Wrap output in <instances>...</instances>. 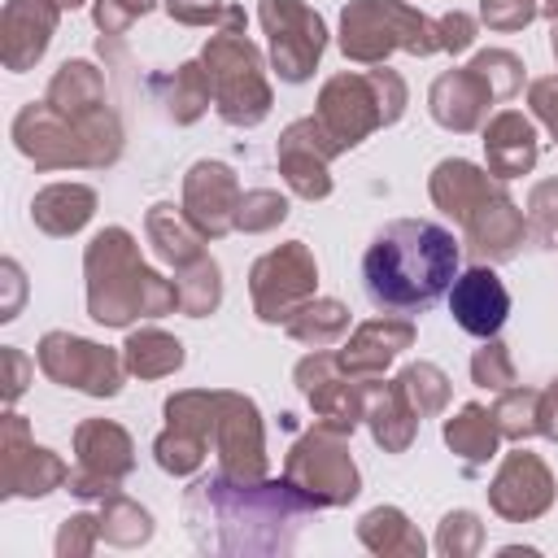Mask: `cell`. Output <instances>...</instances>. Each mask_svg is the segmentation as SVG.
<instances>
[{
    "label": "cell",
    "mask_w": 558,
    "mask_h": 558,
    "mask_svg": "<svg viewBox=\"0 0 558 558\" xmlns=\"http://www.w3.org/2000/svg\"><path fill=\"white\" fill-rule=\"evenodd\" d=\"M471 70L484 74V83L493 87L497 100H510L519 87H523V61L506 48H488V52H475L471 57Z\"/></svg>",
    "instance_id": "obj_42"
},
{
    "label": "cell",
    "mask_w": 558,
    "mask_h": 558,
    "mask_svg": "<svg viewBox=\"0 0 558 558\" xmlns=\"http://www.w3.org/2000/svg\"><path fill=\"white\" fill-rule=\"evenodd\" d=\"M549 48H554V61H558V26H554V39H549Z\"/></svg>",
    "instance_id": "obj_55"
},
{
    "label": "cell",
    "mask_w": 558,
    "mask_h": 558,
    "mask_svg": "<svg viewBox=\"0 0 558 558\" xmlns=\"http://www.w3.org/2000/svg\"><path fill=\"white\" fill-rule=\"evenodd\" d=\"M292 375H296V388L305 392V401L314 405L318 427H331V432L349 436V432L366 418V384L349 379V375L336 366V353L314 349L310 357L296 362Z\"/></svg>",
    "instance_id": "obj_13"
},
{
    "label": "cell",
    "mask_w": 558,
    "mask_h": 558,
    "mask_svg": "<svg viewBox=\"0 0 558 558\" xmlns=\"http://www.w3.org/2000/svg\"><path fill=\"white\" fill-rule=\"evenodd\" d=\"M218 471L231 480H266V436L262 414L244 392H218Z\"/></svg>",
    "instance_id": "obj_14"
},
{
    "label": "cell",
    "mask_w": 558,
    "mask_h": 558,
    "mask_svg": "<svg viewBox=\"0 0 558 558\" xmlns=\"http://www.w3.org/2000/svg\"><path fill=\"white\" fill-rule=\"evenodd\" d=\"M484 157H488V174L501 179V183L527 174L541 157L536 126L519 109H501L497 118L484 122Z\"/></svg>",
    "instance_id": "obj_24"
},
{
    "label": "cell",
    "mask_w": 558,
    "mask_h": 558,
    "mask_svg": "<svg viewBox=\"0 0 558 558\" xmlns=\"http://www.w3.org/2000/svg\"><path fill=\"white\" fill-rule=\"evenodd\" d=\"M318 288V262L305 248V240H288L270 253H262L248 270L253 310L262 323H288Z\"/></svg>",
    "instance_id": "obj_9"
},
{
    "label": "cell",
    "mask_w": 558,
    "mask_h": 558,
    "mask_svg": "<svg viewBox=\"0 0 558 558\" xmlns=\"http://www.w3.org/2000/svg\"><path fill=\"white\" fill-rule=\"evenodd\" d=\"M74 453L78 466L70 471V493L78 497H109L118 493V480L131 475L135 466V445L126 436V427L109 423V418H87L74 427Z\"/></svg>",
    "instance_id": "obj_12"
},
{
    "label": "cell",
    "mask_w": 558,
    "mask_h": 558,
    "mask_svg": "<svg viewBox=\"0 0 558 558\" xmlns=\"http://www.w3.org/2000/svg\"><path fill=\"white\" fill-rule=\"evenodd\" d=\"M205 445H209L205 436L166 423V432L153 440V453H157V466H161L166 475H192V471H201V462H205Z\"/></svg>",
    "instance_id": "obj_39"
},
{
    "label": "cell",
    "mask_w": 558,
    "mask_h": 558,
    "mask_svg": "<svg viewBox=\"0 0 558 558\" xmlns=\"http://www.w3.org/2000/svg\"><path fill=\"white\" fill-rule=\"evenodd\" d=\"M148 9H157V0H96V26L105 35H122Z\"/></svg>",
    "instance_id": "obj_47"
},
{
    "label": "cell",
    "mask_w": 558,
    "mask_h": 558,
    "mask_svg": "<svg viewBox=\"0 0 558 558\" xmlns=\"http://www.w3.org/2000/svg\"><path fill=\"white\" fill-rule=\"evenodd\" d=\"M174 288H179V310H183L187 318H205V314H214L218 301H222L218 262H214V257H196L192 266H179Z\"/></svg>",
    "instance_id": "obj_35"
},
{
    "label": "cell",
    "mask_w": 558,
    "mask_h": 558,
    "mask_svg": "<svg viewBox=\"0 0 558 558\" xmlns=\"http://www.w3.org/2000/svg\"><path fill=\"white\" fill-rule=\"evenodd\" d=\"M283 480L305 493L318 510L327 506H344L357 497L362 480H357V466L349 458V445L340 432L331 427H314L305 432L292 449H288V462H283Z\"/></svg>",
    "instance_id": "obj_8"
},
{
    "label": "cell",
    "mask_w": 558,
    "mask_h": 558,
    "mask_svg": "<svg viewBox=\"0 0 558 558\" xmlns=\"http://www.w3.org/2000/svg\"><path fill=\"white\" fill-rule=\"evenodd\" d=\"M4 366H9V388H4V392H9V401H17L22 388H26V384H22V379H26V357H22V349L9 344V349H4Z\"/></svg>",
    "instance_id": "obj_52"
},
{
    "label": "cell",
    "mask_w": 558,
    "mask_h": 558,
    "mask_svg": "<svg viewBox=\"0 0 558 558\" xmlns=\"http://www.w3.org/2000/svg\"><path fill=\"white\" fill-rule=\"evenodd\" d=\"M96 541H100V514H70L57 532V554L78 558V554H92Z\"/></svg>",
    "instance_id": "obj_46"
},
{
    "label": "cell",
    "mask_w": 558,
    "mask_h": 558,
    "mask_svg": "<svg viewBox=\"0 0 558 558\" xmlns=\"http://www.w3.org/2000/svg\"><path fill=\"white\" fill-rule=\"evenodd\" d=\"M480 545H484V523H480V514H471V510H449V514L440 519L436 549H440L445 558L480 554Z\"/></svg>",
    "instance_id": "obj_41"
},
{
    "label": "cell",
    "mask_w": 558,
    "mask_h": 558,
    "mask_svg": "<svg viewBox=\"0 0 558 558\" xmlns=\"http://www.w3.org/2000/svg\"><path fill=\"white\" fill-rule=\"evenodd\" d=\"M449 314L453 323L475 336V340H488L501 331V323L510 318V292L501 283V275L493 266H471L462 270L453 283H449Z\"/></svg>",
    "instance_id": "obj_19"
},
{
    "label": "cell",
    "mask_w": 558,
    "mask_h": 558,
    "mask_svg": "<svg viewBox=\"0 0 558 558\" xmlns=\"http://www.w3.org/2000/svg\"><path fill=\"white\" fill-rule=\"evenodd\" d=\"M57 17H61V9L52 0H9L4 4V17H0V35H4L0 39V57H4V65L13 74L31 70L44 57V48H48V39L57 31Z\"/></svg>",
    "instance_id": "obj_22"
},
{
    "label": "cell",
    "mask_w": 558,
    "mask_h": 558,
    "mask_svg": "<svg viewBox=\"0 0 558 558\" xmlns=\"http://www.w3.org/2000/svg\"><path fill=\"white\" fill-rule=\"evenodd\" d=\"M144 231H148V240H153V248L179 270V266H192L196 257H205V248H201V231H196V222L183 214V205H153L148 209V218H144Z\"/></svg>",
    "instance_id": "obj_29"
},
{
    "label": "cell",
    "mask_w": 558,
    "mask_h": 558,
    "mask_svg": "<svg viewBox=\"0 0 558 558\" xmlns=\"http://www.w3.org/2000/svg\"><path fill=\"white\" fill-rule=\"evenodd\" d=\"M462 235H466V244L480 262H510L519 253V244L527 240V214L506 196V187H497L462 222Z\"/></svg>",
    "instance_id": "obj_21"
},
{
    "label": "cell",
    "mask_w": 558,
    "mask_h": 558,
    "mask_svg": "<svg viewBox=\"0 0 558 558\" xmlns=\"http://www.w3.org/2000/svg\"><path fill=\"white\" fill-rule=\"evenodd\" d=\"M493 87L484 83L480 70L462 65V70H449L432 83L427 92V105H432V118L445 126V131H480L488 122V105H493Z\"/></svg>",
    "instance_id": "obj_23"
},
{
    "label": "cell",
    "mask_w": 558,
    "mask_h": 558,
    "mask_svg": "<svg viewBox=\"0 0 558 558\" xmlns=\"http://www.w3.org/2000/svg\"><path fill=\"white\" fill-rule=\"evenodd\" d=\"M493 418L501 427V440H527L541 432V392L536 388H506L493 405Z\"/></svg>",
    "instance_id": "obj_36"
},
{
    "label": "cell",
    "mask_w": 558,
    "mask_h": 558,
    "mask_svg": "<svg viewBox=\"0 0 558 558\" xmlns=\"http://www.w3.org/2000/svg\"><path fill=\"white\" fill-rule=\"evenodd\" d=\"M362 279L379 310H427L458 279V240L436 222L397 218L371 240Z\"/></svg>",
    "instance_id": "obj_2"
},
{
    "label": "cell",
    "mask_w": 558,
    "mask_h": 558,
    "mask_svg": "<svg viewBox=\"0 0 558 558\" xmlns=\"http://www.w3.org/2000/svg\"><path fill=\"white\" fill-rule=\"evenodd\" d=\"M497 187H501V179H493L488 170H480V166L466 161V157H445V161L432 170V179H427V192H432L436 209H445L458 227H462Z\"/></svg>",
    "instance_id": "obj_25"
},
{
    "label": "cell",
    "mask_w": 558,
    "mask_h": 558,
    "mask_svg": "<svg viewBox=\"0 0 558 558\" xmlns=\"http://www.w3.org/2000/svg\"><path fill=\"white\" fill-rule=\"evenodd\" d=\"M214 100V87H209V74L201 61H183L170 78V118L174 122H196Z\"/></svg>",
    "instance_id": "obj_37"
},
{
    "label": "cell",
    "mask_w": 558,
    "mask_h": 558,
    "mask_svg": "<svg viewBox=\"0 0 558 558\" xmlns=\"http://www.w3.org/2000/svg\"><path fill=\"white\" fill-rule=\"evenodd\" d=\"M357 541L371 549V554H384V558H392V554H401V558H423V536H418V527L405 519V510H397V506H375V510H366L362 519H357Z\"/></svg>",
    "instance_id": "obj_31"
},
{
    "label": "cell",
    "mask_w": 558,
    "mask_h": 558,
    "mask_svg": "<svg viewBox=\"0 0 558 558\" xmlns=\"http://www.w3.org/2000/svg\"><path fill=\"white\" fill-rule=\"evenodd\" d=\"M0 462H4V475H0L4 497H44V493H52L57 484L70 480V466L52 449L31 445V432H26L22 414H4Z\"/></svg>",
    "instance_id": "obj_15"
},
{
    "label": "cell",
    "mask_w": 558,
    "mask_h": 558,
    "mask_svg": "<svg viewBox=\"0 0 558 558\" xmlns=\"http://www.w3.org/2000/svg\"><path fill=\"white\" fill-rule=\"evenodd\" d=\"M527 105H532V113L549 126V135L558 140V74L536 78V83L527 87Z\"/></svg>",
    "instance_id": "obj_50"
},
{
    "label": "cell",
    "mask_w": 558,
    "mask_h": 558,
    "mask_svg": "<svg viewBox=\"0 0 558 558\" xmlns=\"http://www.w3.org/2000/svg\"><path fill=\"white\" fill-rule=\"evenodd\" d=\"M318 506L288 480L205 475L183 497V519L205 554H288L296 527Z\"/></svg>",
    "instance_id": "obj_1"
},
{
    "label": "cell",
    "mask_w": 558,
    "mask_h": 558,
    "mask_svg": "<svg viewBox=\"0 0 558 558\" xmlns=\"http://www.w3.org/2000/svg\"><path fill=\"white\" fill-rule=\"evenodd\" d=\"M440 52L436 17L418 13L405 0H353L340 13V52L362 65H379L388 52Z\"/></svg>",
    "instance_id": "obj_7"
},
{
    "label": "cell",
    "mask_w": 558,
    "mask_h": 558,
    "mask_svg": "<svg viewBox=\"0 0 558 558\" xmlns=\"http://www.w3.org/2000/svg\"><path fill=\"white\" fill-rule=\"evenodd\" d=\"M166 4V13L174 17V22H183V26H214V22H222L227 17V0H161Z\"/></svg>",
    "instance_id": "obj_49"
},
{
    "label": "cell",
    "mask_w": 558,
    "mask_h": 558,
    "mask_svg": "<svg viewBox=\"0 0 558 558\" xmlns=\"http://www.w3.org/2000/svg\"><path fill=\"white\" fill-rule=\"evenodd\" d=\"M445 445L466 466H484L497 453V445H501V427H497L493 410H484L480 401H466L458 414L445 418Z\"/></svg>",
    "instance_id": "obj_30"
},
{
    "label": "cell",
    "mask_w": 558,
    "mask_h": 558,
    "mask_svg": "<svg viewBox=\"0 0 558 558\" xmlns=\"http://www.w3.org/2000/svg\"><path fill=\"white\" fill-rule=\"evenodd\" d=\"M366 423H371V436H375L379 449H388V453H405L410 449V440L418 432V414L405 401L397 379H388V384L371 379L366 384Z\"/></svg>",
    "instance_id": "obj_26"
},
{
    "label": "cell",
    "mask_w": 558,
    "mask_h": 558,
    "mask_svg": "<svg viewBox=\"0 0 558 558\" xmlns=\"http://www.w3.org/2000/svg\"><path fill=\"white\" fill-rule=\"evenodd\" d=\"M340 148L327 140V131L318 126V118H301L279 135V174L288 179V187L305 201H323L331 196V174L327 161Z\"/></svg>",
    "instance_id": "obj_17"
},
{
    "label": "cell",
    "mask_w": 558,
    "mask_h": 558,
    "mask_svg": "<svg viewBox=\"0 0 558 558\" xmlns=\"http://www.w3.org/2000/svg\"><path fill=\"white\" fill-rule=\"evenodd\" d=\"M283 331H288L292 340L310 344V349H331V344H340V336L349 331V310H344L340 301H331V296H310V301L283 323Z\"/></svg>",
    "instance_id": "obj_33"
},
{
    "label": "cell",
    "mask_w": 558,
    "mask_h": 558,
    "mask_svg": "<svg viewBox=\"0 0 558 558\" xmlns=\"http://www.w3.org/2000/svg\"><path fill=\"white\" fill-rule=\"evenodd\" d=\"M52 4H57V9H61V13H65V9H78V4H83V0H52Z\"/></svg>",
    "instance_id": "obj_54"
},
{
    "label": "cell",
    "mask_w": 558,
    "mask_h": 558,
    "mask_svg": "<svg viewBox=\"0 0 558 558\" xmlns=\"http://www.w3.org/2000/svg\"><path fill=\"white\" fill-rule=\"evenodd\" d=\"M549 501H554L549 466L527 449L506 453L497 475H493V484H488V506L510 523H532V519H541L549 510Z\"/></svg>",
    "instance_id": "obj_16"
},
{
    "label": "cell",
    "mask_w": 558,
    "mask_h": 558,
    "mask_svg": "<svg viewBox=\"0 0 558 558\" xmlns=\"http://www.w3.org/2000/svg\"><path fill=\"white\" fill-rule=\"evenodd\" d=\"M240 183L235 170L222 161H196L183 179V214L196 222L205 240H218L235 231V205H240Z\"/></svg>",
    "instance_id": "obj_18"
},
{
    "label": "cell",
    "mask_w": 558,
    "mask_h": 558,
    "mask_svg": "<svg viewBox=\"0 0 558 558\" xmlns=\"http://www.w3.org/2000/svg\"><path fill=\"white\" fill-rule=\"evenodd\" d=\"M541 13V0H480V22L488 31H523Z\"/></svg>",
    "instance_id": "obj_45"
},
{
    "label": "cell",
    "mask_w": 558,
    "mask_h": 558,
    "mask_svg": "<svg viewBox=\"0 0 558 558\" xmlns=\"http://www.w3.org/2000/svg\"><path fill=\"white\" fill-rule=\"evenodd\" d=\"M397 384H401V392H405V401L414 405L418 418L445 410V401H449V379H445V371L436 362H410L397 375Z\"/></svg>",
    "instance_id": "obj_38"
},
{
    "label": "cell",
    "mask_w": 558,
    "mask_h": 558,
    "mask_svg": "<svg viewBox=\"0 0 558 558\" xmlns=\"http://www.w3.org/2000/svg\"><path fill=\"white\" fill-rule=\"evenodd\" d=\"M527 231L545 248L558 240V179H545L527 192Z\"/></svg>",
    "instance_id": "obj_44"
},
{
    "label": "cell",
    "mask_w": 558,
    "mask_h": 558,
    "mask_svg": "<svg viewBox=\"0 0 558 558\" xmlns=\"http://www.w3.org/2000/svg\"><path fill=\"white\" fill-rule=\"evenodd\" d=\"M13 144H17L22 157H31L44 170L113 166L118 153H122V126H118L113 109H105L87 122H70L48 100H39V105H26L13 118Z\"/></svg>",
    "instance_id": "obj_4"
},
{
    "label": "cell",
    "mask_w": 558,
    "mask_h": 558,
    "mask_svg": "<svg viewBox=\"0 0 558 558\" xmlns=\"http://www.w3.org/2000/svg\"><path fill=\"white\" fill-rule=\"evenodd\" d=\"M283 218H288V196L275 187H253L235 205V231H248V235L275 231Z\"/></svg>",
    "instance_id": "obj_40"
},
{
    "label": "cell",
    "mask_w": 558,
    "mask_h": 558,
    "mask_svg": "<svg viewBox=\"0 0 558 558\" xmlns=\"http://www.w3.org/2000/svg\"><path fill=\"white\" fill-rule=\"evenodd\" d=\"M35 362L52 384L78 388L87 397H118L122 375H126V362L113 349L92 344V340L70 336V331H48L35 349Z\"/></svg>",
    "instance_id": "obj_10"
},
{
    "label": "cell",
    "mask_w": 558,
    "mask_h": 558,
    "mask_svg": "<svg viewBox=\"0 0 558 558\" xmlns=\"http://www.w3.org/2000/svg\"><path fill=\"white\" fill-rule=\"evenodd\" d=\"M96 214V192L87 183H48L31 201V222L44 235H74Z\"/></svg>",
    "instance_id": "obj_28"
},
{
    "label": "cell",
    "mask_w": 558,
    "mask_h": 558,
    "mask_svg": "<svg viewBox=\"0 0 558 558\" xmlns=\"http://www.w3.org/2000/svg\"><path fill=\"white\" fill-rule=\"evenodd\" d=\"M414 344V327L405 323V318H371V323H362V327H353V336L340 344V353H336V366L349 375V379H357V384H371V379H379L384 371H388V362L401 353V349H410Z\"/></svg>",
    "instance_id": "obj_20"
},
{
    "label": "cell",
    "mask_w": 558,
    "mask_h": 558,
    "mask_svg": "<svg viewBox=\"0 0 558 558\" xmlns=\"http://www.w3.org/2000/svg\"><path fill=\"white\" fill-rule=\"evenodd\" d=\"M148 536H153V514L140 501H131L122 493L100 497V541H109L118 549H135Z\"/></svg>",
    "instance_id": "obj_34"
},
{
    "label": "cell",
    "mask_w": 558,
    "mask_h": 558,
    "mask_svg": "<svg viewBox=\"0 0 558 558\" xmlns=\"http://www.w3.org/2000/svg\"><path fill=\"white\" fill-rule=\"evenodd\" d=\"M436 35H440V52H466L471 44H475V17L471 13H462V9H453V13H440L436 17Z\"/></svg>",
    "instance_id": "obj_48"
},
{
    "label": "cell",
    "mask_w": 558,
    "mask_h": 558,
    "mask_svg": "<svg viewBox=\"0 0 558 558\" xmlns=\"http://www.w3.org/2000/svg\"><path fill=\"white\" fill-rule=\"evenodd\" d=\"M541 13L545 17H558V0H541Z\"/></svg>",
    "instance_id": "obj_53"
},
{
    "label": "cell",
    "mask_w": 558,
    "mask_h": 558,
    "mask_svg": "<svg viewBox=\"0 0 558 558\" xmlns=\"http://www.w3.org/2000/svg\"><path fill=\"white\" fill-rule=\"evenodd\" d=\"M61 118L70 122H87L96 113H105V74L92 65V61H65L52 83H48V96H44Z\"/></svg>",
    "instance_id": "obj_27"
},
{
    "label": "cell",
    "mask_w": 558,
    "mask_h": 558,
    "mask_svg": "<svg viewBox=\"0 0 558 558\" xmlns=\"http://www.w3.org/2000/svg\"><path fill=\"white\" fill-rule=\"evenodd\" d=\"M122 362H126V375H140V379H166L183 366V344L161 331V327H140L126 336L122 344Z\"/></svg>",
    "instance_id": "obj_32"
},
{
    "label": "cell",
    "mask_w": 558,
    "mask_h": 558,
    "mask_svg": "<svg viewBox=\"0 0 558 558\" xmlns=\"http://www.w3.org/2000/svg\"><path fill=\"white\" fill-rule=\"evenodd\" d=\"M266 39H270V65L283 83H305L327 48V26L305 0H262L257 9Z\"/></svg>",
    "instance_id": "obj_11"
},
{
    "label": "cell",
    "mask_w": 558,
    "mask_h": 558,
    "mask_svg": "<svg viewBox=\"0 0 558 558\" xmlns=\"http://www.w3.org/2000/svg\"><path fill=\"white\" fill-rule=\"evenodd\" d=\"M87 270V314L105 327H126L135 318H161L179 310L174 279H161L140 262V248L126 227H105L83 253Z\"/></svg>",
    "instance_id": "obj_3"
},
{
    "label": "cell",
    "mask_w": 558,
    "mask_h": 558,
    "mask_svg": "<svg viewBox=\"0 0 558 558\" xmlns=\"http://www.w3.org/2000/svg\"><path fill=\"white\" fill-rule=\"evenodd\" d=\"M541 436L558 440V379L541 392Z\"/></svg>",
    "instance_id": "obj_51"
},
{
    "label": "cell",
    "mask_w": 558,
    "mask_h": 558,
    "mask_svg": "<svg viewBox=\"0 0 558 558\" xmlns=\"http://www.w3.org/2000/svg\"><path fill=\"white\" fill-rule=\"evenodd\" d=\"M405 113V83L397 70L388 65H371L362 74H336L323 83L318 92V126L327 131V140L344 153L353 144H362L371 131L392 126Z\"/></svg>",
    "instance_id": "obj_6"
},
{
    "label": "cell",
    "mask_w": 558,
    "mask_h": 558,
    "mask_svg": "<svg viewBox=\"0 0 558 558\" xmlns=\"http://www.w3.org/2000/svg\"><path fill=\"white\" fill-rule=\"evenodd\" d=\"M201 65L214 87V109L227 126H257L270 113V83L262 70V52L244 35V9L231 4L218 22V35H209Z\"/></svg>",
    "instance_id": "obj_5"
},
{
    "label": "cell",
    "mask_w": 558,
    "mask_h": 558,
    "mask_svg": "<svg viewBox=\"0 0 558 558\" xmlns=\"http://www.w3.org/2000/svg\"><path fill=\"white\" fill-rule=\"evenodd\" d=\"M471 379H475L480 388H493V392L514 388V357H510V349H506L497 336H488V340L475 349V357H471Z\"/></svg>",
    "instance_id": "obj_43"
}]
</instances>
